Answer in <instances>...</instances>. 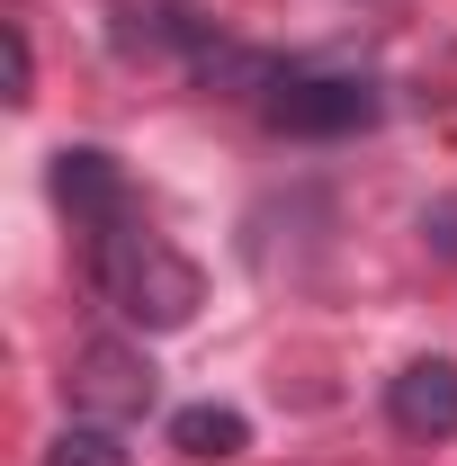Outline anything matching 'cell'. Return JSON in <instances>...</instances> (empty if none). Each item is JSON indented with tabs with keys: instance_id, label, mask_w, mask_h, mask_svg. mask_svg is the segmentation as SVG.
<instances>
[{
	"instance_id": "cell-6",
	"label": "cell",
	"mask_w": 457,
	"mask_h": 466,
	"mask_svg": "<svg viewBox=\"0 0 457 466\" xmlns=\"http://www.w3.org/2000/svg\"><path fill=\"white\" fill-rule=\"evenodd\" d=\"M171 449L179 458H242L251 449V421L233 404H188V412H171Z\"/></svg>"
},
{
	"instance_id": "cell-4",
	"label": "cell",
	"mask_w": 457,
	"mask_h": 466,
	"mask_svg": "<svg viewBox=\"0 0 457 466\" xmlns=\"http://www.w3.org/2000/svg\"><path fill=\"white\" fill-rule=\"evenodd\" d=\"M386 412H395V431H412V440H449L457 431V359H412L395 386H386Z\"/></svg>"
},
{
	"instance_id": "cell-2",
	"label": "cell",
	"mask_w": 457,
	"mask_h": 466,
	"mask_svg": "<svg viewBox=\"0 0 457 466\" xmlns=\"http://www.w3.org/2000/svg\"><path fill=\"white\" fill-rule=\"evenodd\" d=\"M269 126H287V135H359V126H377V81H359V72H279L269 81Z\"/></svg>"
},
{
	"instance_id": "cell-9",
	"label": "cell",
	"mask_w": 457,
	"mask_h": 466,
	"mask_svg": "<svg viewBox=\"0 0 457 466\" xmlns=\"http://www.w3.org/2000/svg\"><path fill=\"white\" fill-rule=\"evenodd\" d=\"M431 233H440V251L457 260V207H440V216H431Z\"/></svg>"
},
{
	"instance_id": "cell-3",
	"label": "cell",
	"mask_w": 457,
	"mask_h": 466,
	"mask_svg": "<svg viewBox=\"0 0 457 466\" xmlns=\"http://www.w3.org/2000/svg\"><path fill=\"white\" fill-rule=\"evenodd\" d=\"M153 404V359L126 341H81L72 350V412L81 421H135Z\"/></svg>"
},
{
	"instance_id": "cell-5",
	"label": "cell",
	"mask_w": 457,
	"mask_h": 466,
	"mask_svg": "<svg viewBox=\"0 0 457 466\" xmlns=\"http://www.w3.org/2000/svg\"><path fill=\"white\" fill-rule=\"evenodd\" d=\"M55 198H63L90 233H99V225H117V216H126V171H117L99 144H63V153H55Z\"/></svg>"
},
{
	"instance_id": "cell-7",
	"label": "cell",
	"mask_w": 457,
	"mask_h": 466,
	"mask_svg": "<svg viewBox=\"0 0 457 466\" xmlns=\"http://www.w3.org/2000/svg\"><path fill=\"white\" fill-rule=\"evenodd\" d=\"M46 466H135V458H126L117 421H72L55 449H46Z\"/></svg>"
},
{
	"instance_id": "cell-1",
	"label": "cell",
	"mask_w": 457,
	"mask_h": 466,
	"mask_svg": "<svg viewBox=\"0 0 457 466\" xmlns=\"http://www.w3.org/2000/svg\"><path fill=\"white\" fill-rule=\"evenodd\" d=\"M90 279H99V296H108L126 323H144V332H179L188 314H198V269L179 260L162 233H144L135 216H117V225L90 233Z\"/></svg>"
},
{
	"instance_id": "cell-8",
	"label": "cell",
	"mask_w": 457,
	"mask_h": 466,
	"mask_svg": "<svg viewBox=\"0 0 457 466\" xmlns=\"http://www.w3.org/2000/svg\"><path fill=\"white\" fill-rule=\"evenodd\" d=\"M0 63H9V99L27 108V99H36V90H27V81H36V55H27V36H18V27L0 36Z\"/></svg>"
}]
</instances>
